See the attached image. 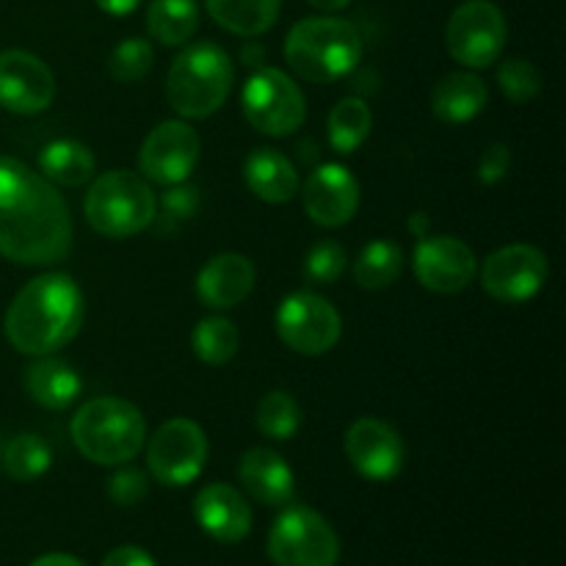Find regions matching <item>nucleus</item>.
<instances>
[{"instance_id":"f257e3e1","label":"nucleus","mask_w":566,"mask_h":566,"mask_svg":"<svg viewBox=\"0 0 566 566\" xmlns=\"http://www.w3.org/2000/svg\"><path fill=\"white\" fill-rule=\"evenodd\" d=\"M72 249V216L53 182L17 158L0 155V258L17 265H53Z\"/></svg>"},{"instance_id":"f03ea898","label":"nucleus","mask_w":566,"mask_h":566,"mask_svg":"<svg viewBox=\"0 0 566 566\" xmlns=\"http://www.w3.org/2000/svg\"><path fill=\"white\" fill-rule=\"evenodd\" d=\"M83 326V293L70 274H42L28 282L6 310L3 329L28 357H48L70 346Z\"/></svg>"},{"instance_id":"7ed1b4c3","label":"nucleus","mask_w":566,"mask_h":566,"mask_svg":"<svg viewBox=\"0 0 566 566\" xmlns=\"http://www.w3.org/2000/svg\"><path fill=\"white\" fill-rule=\"evenodd\" d=\"M365 39L354 22L340 17H307L285 39V61L302 81L335 83L363 61Z\"/></svg>"},{"instance_id":"20e7f679","label":"nucleus","mask_w":566,"mask_h":566,"mask_svg":"<svg viewBox=\"0 0 566 566\" xmlns=\"http://www.w3.org/2000/svg\"><path fill=\"white\" fill-rule=\"evenodd\" d=\"M70 434L81 457L103 468L133 462L147 446L144 415L125 398H92L72 418Z\"/></svg>"},{"instance_id":"39448f33","label":"nucleus","mask_w":566,"mask_h":566,"mask_svg":"<svg viewBox=\"0 0 566 566\" xmlns=\"http://www.w3.org/2000/svg\"><path fill=\"white\" fill-rule=\"evenodd\" d=\"M235 81L232 59L213 42L182 50L166 75V99L182 119H208L227 103Z\"/></svg>"},{"instance_id":"423d86ee","label":"nucleus","mask_w":566,"mask_h":566,"mask_svg":"<svg viewBox=\"0 0 566 566\" xmlns=\"http://www.w3.org/2000/svg\"><path fill=\"white\" fill-rule=\"evenodd\" d=\"M83 213L97 235L122 241V238L138 235L153 224L155 213H158V199L142 175L114 169L92 182L86 202H83Z\"/></svg>"},{"instance_id":"0eeeda50","label":"nucleus","mask_w":566,"mask_h":566,"mask_svg":"<svg viewBox=\"0 0 566 566\" xmlns=\"http://www.w3.org/2000/svg\"><path fill=\"white\" fill-rule=\"evenodd\" d=\"M243 116L258 133L271 138L293 136L307 119V103L291 75L276 66H258L241 94Z\"/></svg>"},{"instance_id":"6e6552de","label":"nucleus","mask_w":566,"mask_h":566,"mask_svg":"<svg viewBox=\"0 0 566 566\" xmlns=\"http://www.w3.org/2000/svg\"><path fill=\"white\" fill-rule=\"evenodd\" d=\"M269 558L274 566H337L340 539L318 512L287 503L271 525Z\"/></svg>"},{"instance_id":"1a4fd4ad","label":"nucleus","mask_w":566,"mask_h":566,"mask_svg":"<svg viewBox=\"0 0 566 566\" xmlns=\"http://www.w3.org/2000/svg\"><path fill=\"white\" fill-rule=\"evenodd\" d=\"M506 33V17L492 0H464L448 20V53L468 70H486L501 59Z\"/></svg>"},{"instance_id":"9d476101","label":"nucleus","mask_w":566,"mask_h":566,"mask_svg":"<svg viewBox=\"0 0 566 566\" xmlns=\"http://www.w3.org/2000/svg\"><path fill=\"white\" fill-rule=\"evenodd\" d=\"M276 335L291 352L304 357H321L340 340V313L324 296L310 291L291 293L276 307Z\"/></svg>"},{"instance_id":"9b49d317","label":"nucleus","mask_w":566,"mask_h":566,"mask_svg":"<svg viewBox=\"0 0 566 566\" xmlns=\"http://www.w3.org/2000/svg\"><path fill=\"white\" fill-rule=\"evenodd\" d=\"M208 464V437L193 420L171 418L149 437L147 468L158 484L188 486Z\"/></svg>"},{"instance_id":"f8f14e48","label":"nucleus","mask_w":566,"mask_h":566,"mask_svg":"<svg viewBox=\"0 0 566 566\" xmlns=\"http://www.w3.org/2000/svg\"><path fill=\"white\" fill-rule=\"evenodd\" d=\"M547 258L531 243H512L481 265V287L501 304H525L545 287Z\"/></svg>"},{"instance_id":"ddd939ff","label":"nucleus","mask_w":566,"mask_h":566,"mask_svg":"<svg viewBox=\"0 0 566 566\" xmlns=\"http://www.w3.org/2000/svg\"><path fill=\"white\" fill-rule=\"evenodd\" d=\"M199 136L186 122H160L142 144L138 171L158 186H177L191 177L199 160Z\"/></svg>"},{"instance_id":"4468645a","label":"nucleus","mask_w":566,"mask_h":566,"mask_svg":"<svg viewBox=\"0 0 566 566\" xmlns=\"http://www.w3.org/2000/svg\"><path fill=\"white\" fill-rule=\"evenodd\" d=\"M415 276L431 293H462L479 274L473 249L453 235H426L415 247Z\"/></svg>"},{"instance_id":"2eb2a0df","label":"nucleus","mask_w":566,"mask_h":566,"mask_svg":"<svg viewBox=\"0 0 566 566\" xmlns=\"http://www.w3.org/2000/svg\"><path fill=\"white\" fill-rule=\"evenodd\" d=\"M55 77L39 55L25 50L0 53V108L20 116L42 114L53 105Z\"/></svg>"},{"instance_id":"dca6fc26","label":"nucleus","mask_w":566,"mask_h":566,"mask_svg":"<svg viewBox=\"0 0 566 566\" xmlns=\"http://www.w3.org/2000/svg\"><path fill=\"white\" fill-rule=\"evenodd\" d=\"M346 457L352 468L368 481H392L403 470L407 448L398 431L379 418L354 420L346 431Z\"/></svg>"},{"instance_id":"f3484780","label":"nucleus","mask_w":566,"mask_h":566,"mask_svg":"<svg viewBox=\"0 0 566 566\" xmlns=\"http://www.w3.org/2000/svg\"><path fill=\"white\" fill-rule=\"evenodd\" d=\"M304 213L326 230L348 224L359 208V182L346 166L324 164L304 180Z\"/></svg>"},{"instance_id":"a211bd4d","label":"nucleus","mask_w":566,"mask_h":566,"mask_svg":"<svg viewBox=\"0 0 566 566\" xmlns=\"http://www.w3.org/2000/svg\"><path fill=\"white\" fill-rule=\"evenodd\" d=\"M193 520L221 545L243 542L252 531V506L230 484H208L193 497Z\"/></svg>"},{"instance_id":"6ab92c4d","label":"nucleus","mask_w":566,"mask_h":566,"mask_svg":"<svg viewBox=\"0 0 566 566\" xmlns=\"http://www.w3.org/2000/svg\"><path fill=\"white\" fill-rule=\"evenodd\" d=\"M258 271L238 252L216 254L197 276V296L210 310H232L252 293Z\"/></svg>"},{"instance_id":"aec40b11","label":"nucleus","mask_w":566,"mask_h":566,"mask_svg":"<svg viewBox=\"0 0 566 566\" xmlns=\"http://www.w3.org/2000/svg\"><path fill=\"white\" fill-rule=\"evenodd\" d=\"M238 475L249 495L271 509H282L296 497V479L285 459L271 448H252L243 453Z\"/></svg>"},{"instance_id":"412c9836","label":"nucleus","mask_w":566,"mask_h":566,"mask_svg":"<svg viewBox=\"0 0 566 566\" xmlns=\"http://www.w3.org/2000/svg\"><path fill=\"white\" fill-rule=\"evenodd\" d=\"M249 191L269 205H285L298 193V171L280 149L258 147L243 166Z\"/></svg>"},{"instance_id":"4be33fe9","label":"nucleus","mask_w":566,"mask_h":566,"mask_svg":"<svg viewBox=\"0 0 566 566\" xmlns=\"http://www.w3.org/2000/svg\"><path fill=\"white\" fill-rule=\"evenodd\" d=\"M484 81L473 72H451L431 92V111L446 125H468L486 108Z\"/></svg>"},{"instance_id":"5701e85b","label":"nucleus","mask_w":566,"mask_h":566,"mask_svg":"<svg viewBox=\"0 0 566 566\" xmlns=\"http://www.w3.org/2000/svg\"><path fill=\"white\" fill-rule=\"evenodd\" d=\"M25 390L39 407L44 409H66L77 401L83 390L81 376L64 359L42 357L28 365L25 370Z\"/></svg>"},{"instance_id":"b1692460","label":"nucleus","mask_w":566,"mask_h":566,"mask_svg":"<svg viewBox=\"0 0 566 566\" xmlns=\"http://www.w3.org/2000/svg\"><path fill=\"white\" fill-rule=\"evenodd\" d=\"M39 171L53 186L77 188L92 180L97 171V160L86 144L75 142V138H59L39 153Z\"/></svg>"},{"instance_id":"393cba45","label":"nucleus","mask_w":566,"mask_h":566,"mask_svg":"<svg viewBox=\"0 0 566 566\" xmlns=\"http://www.w3.org/2000/svg\"><path fill=\"white\" fill-rule=\"evenodd\" d=\"M205 6L224 31L252 39L274 28L282 0H205Z\"/></svg>"},{"instance_id":"a878e982","label":"nucleus","mask_w":566,"mask_h":566,"mask_svg":"<svg viewBox=\"0 0 566 566\" xmlns=\"http://www.w3.org/2000/svg\"><path fill=\"white\" fill-rule=\"evenodd\" d=\"M197 0H153L147 9V31L166 48H180L197 33Z\"/></svg>"},{"instance_id":"bb28decb","label":"nucleus","mask_w":566,"mask_h":566,"mask_svg":"<svg viewBox=\"0 0 566 566\" xmlns=\"http://www.w3.org/2000/svg\"><path fill=\"white\" fill-rule=\"evenodd\" d=\"M370 125H374V116L365 99L359 97H346L332 108L329 114V144L335 153L352 155L357 153L365 144V138L370 136Z\"/></svg>"},{"instance_id":"cd10ccee","label":"nucleus","mask_w":566,"mask_h":566,"mask_svg":"<svg viewBox=\"0 0 566 566\" xmlns=\"http://www.w3.org/2000/svg\"><path fill=\"white\" fill-rule=\"evenodd\" d=\"M403 271V252L392 241H374L359 252L354 263V276L365 291H381L390 287Z\"/></svg>"},{"instance_id":"c85d7f7f","label":"nucleus","mask_w":566,"mask_h":566,"mask_svg":"<svg viewBox=\"0 0 566 566\" xmlns=\"http://www.w3.org/2000/svg\"><path fill=\"white\" fill-rule=\"evenodd\" d=\"M254 423H258L260 434L269 437V440H293L296 431L302 429V407H298V401L291 392L271 390L260 398Z\"/></svg>"},{"instance_id":"c756f323","label":"nucleus","mask_w":566,"mask_h":566,"mask_svg":"<svg viewBox=\"0 0 566 566\" xmlns=\"http://www.w3.org/2000/svg\"><path fill=\"white\" fill-rule=\"evenodd\" d=\"M50 464H53V453H50V446L42 437L20 434L6 442L3 468L20 484H31V481L42 479Z\"/></svg>"},{"instance_id":"7c9ffc66","label":"nucleus","mask_w":566,"mask_h":566,"mask_svg":"<svg viewBox=\"0 0 566 566\" xmlns=\"http://www.w3.org/2000/svg\"><path fill=\"white\" fill-rule=\"evenodd\" d=\"M238 343H241V337H238V329L232 326V321L216 318V315L213 318L199 321L191 335L193 354L205 365H227L230 359H235Z\"/></svg>"},{"instance_id":"2f4dec72","label":"nucleus","mask_w":566,"mask_h":566,"mask_svg":"<svg viewBox=\"0 0 566 566\" xmlns=\"http://www.w3.org/2000/svg\"><path fill=\"white\" fill-rule=\"evenodd\" d=\"M153 44L142 36H130L114 48L108 59V72L116 83H138L153 70Z\"/></svg>"},{"instance_id":"473e14b6","label":"nucleus","mask_w":566,"mask_h":566,"mask_svg":"<svg viewBox=\"0 0 566 566\" xmlns=\"http://www.w3.org/2000/svg\"><path fill=\"white\" fill-rule=\"evenodd\" d=\"M497 86H501L503 97L514 105H525L531 99L539 97L542 92V75L531 61L525 59H509L503 61L497 70Z\"/></svg>"},{"instance_id":"72a5a7b5","label":"nucleus","mask_w":566,"mask_h":566,"mask_svg":"<svg viewBox=\"0 0 566 566\" xmlns=\"http://www.w3.org/2000/svg\"><path fill=\"white\" fill-rule=\"evenodd\" d=\"M199 188L188 186V182H177V186H166V193L160 197L158 208L160 213H155V219L160 221V230H177L182 221L193 219L199 213Z\"/></svg>"},{"instance_id":"f704fd0d","label":"nucleus","mask_w":566,"mask_h":566,"mask_svg":"<svg viewBox=\"0 0 566 566\" xmlns=\"http://www.w3.org/2000/svg\"><path fill=\"white\" fill-rule=\"evenodd\" d=\"M346 249L337 241H321L310 249L307 260H304V274L313 285H332L346 271Z\"/></svg>"},{"instance_id":"c9c22d12","label":"nucleus","mask_w":566,"mask_h":566,"mask_svg":"<svg viewBox=\"0 0 566 566\" xmlns=\"http://www.w3.org/2000/svg\"><path fill=\"white\" fill-rule=\"evenodd\" d=\"M149 492V481L144 470L136 468H125L116 470L114 475L108 479V497L116 503V506H136L147 497Z\"/></svg>"},{"instance_id":"e433bc0d","label":"nucleus","mask_w":566,"mask_h":566,"mask_svg":"<svg viewBox=\"0 0 566 566\" xmlns=\"http://www.w3.org/2000/svg\"><path fill=\"white\" fill-rule=\"evenodd\" d=\"M509 166H512V153H509L506 144H490L481 153L479 180L484 186H495V182H501L509 175Z\"/></svg>"},{"instance_id":"4c0bfd02","label":"nucleus","mask_w":566,"mask_h":566,"mask_svg":"<svg viewBox=\"0 0 566 566\" xmlns=\"http://www.w3.org/2000/svg\"><path fill=\"white\" fill-rule=\"evenodd\" d=\"M99 566H155V558L136 545L114 547Z\"/></svg>"},{"instance_id":"58836bf2","label":"nucleus","mask_w":566,"mask_h":566,"mask_svg":"<svg viewBox=\"0 0 566 566\" xmlns=\"http://www.w3.org/2000/svg\"><path fill=\"white\" fill-rule=\"evenodd\" d=\"M94 3H97L105 14L125 17V14H133V11H136L144 0H94Z\"/></svg>"},{"instance_id":"ea45409f","label":"nucleus","mask_w":566,"mask_h":566,"mask_svg":"<svg viewBox=\"0 0 566 566\" xmlns=\"http://www.w3.org/2000/svg\"><path fill=\"white\" fill-rule=\"evenodd\" d=\"M31 566H86L81 558L70 556V553H48V556H39Z\"/></svg>"},{"instance_id":"a19ab883","label":"nucleus","mask_w":566,"mask_h":566,"mask_svg":"<svg viewBox=\"0 0 566 566\" xmlns=\"http://www.w3.org/2000/svg\"><path fill=\"white\" fill-rule=\"evenodd\" d=\"M429 216L426 213H415L412 219H409V230H412V235H418V238H426L429 235Z\"/></svg>"},{"instance_id":"79ce46f5","label":"nucleus","mask_w":566,"mask_h":566,"mask_svg":"<svg viewBox=\"0 0 566 566\" xmlns=\"http://www.w3.org/2000/svg\"><path fill=\"white\" fill-rule=\"evenodd\" d=\"M307 3L313 6V9H321V11H340V9H346L352 0H307Z\"/></svg>"}]
</instances>
